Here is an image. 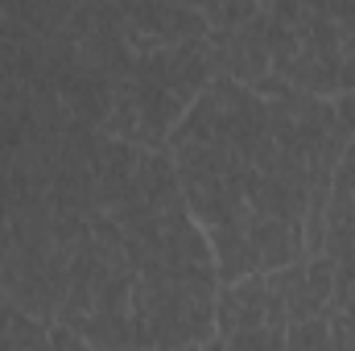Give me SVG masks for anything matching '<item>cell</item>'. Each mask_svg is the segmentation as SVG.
Listing matches in <instances>:
<instances>
[{"instance_id": "obj_1", "label": "cell", "mask_w": 355, "mask_h": 351, "mask_svg": "<svg viewBox=\"0 0 355 351\" xmlns=\"http://www.w3.org/2000/svg\"><path fill=\"white\" fill-rule=\"evenodd\" d=\"M219 75L211 42H186L174 50L141 54L132 71L116 83L107 116L99 124L103 137L162 153L170 145V132L190 112V103L207 91V83Z\"/></svg>"}, {"instance_id": "obj_2", "label": "cell", "mask_w": 355, "mask_h": 351, "mask_svg": "<svg viewBox=\"0 0 355 351\" xmlns=\"http://www.w3.org/2000/svg\"><path fill=\"white\" fill-rule=\"evenodd\" d=\"M132 285L137 268L128 261L120 228L95 211L71 261V285L58 310V327H67L95 351H137Z\"/></svg>"}, {"instance_id": "obj_3", "label": "cell", "mask_w": 355, "mask_h": 351, "mask_svg": "<svg viewBox=\"0 0 355 351\" xmlns=\"http://www.w3.org/2000/svg\"><path fill=\"white\" fill-rule=\"evenodd\" d=\"M215 268H141L132 285L137 351H182L215 339Z\"/></svg>"}, {"instance_id": "obj_4", "label": "cell", "mask_w": 355, "mask_h": 351, "mask_svg": "<svg viewBox=\"0 0 355 351\" xmlns=\"http://www.w3.org/2000/svg\"><path fill=\"white\" fill-rule=\"evenodd\" d=\"M268 67L289 91L318 99L343 95L339 87V25L327 4H261Z\"/></svg>"}, {"instance_id": "obj_5", "label": "cell", "mask_w": 355, "mask_h": 351, "mask_svg": "<svg viewBox=\"0 0 355 351\" xmlns=\"http://www.w3.org/2000/svg\"><path fill=\"white\" fill-rule=\"evenodd\" d=\"M268 293L277 298V306L285 310V323H310L322 318L331 306V289H335V261L331 257H310V261L285 264L277 273H265Z\"/></svg>"}, {"instance_id": "obj_6", "label": "cell", "mask_w": 355, "mask_h": 351, "mask_svg": "<svg viewBox=\"0 0 355 351\" xmlns=\"http://www.w3.org/2000/svg\"><path fill=\"white\" fill-rule=\"evenodd\" d=\"M268 323V285L265 277H244L219 289L215 298V339H232Z\"/></svg>"}, {"instance_id": "obj_7", "label": "cell", "mask_w": 355, "mask_h": 351, "mask_svg": "<svg viewBox=\"0 0 355 351\" xmlns=\"http://www.w3.org/2000/svg\"><path fill=\"white\" fill-rule=\"evenodd\" d=\"M0 351H58L54 327L17 310L4 289H0Z\"/></svg>"}, {"instance_id": "obj_8", "label": "cell", "mask_w": 355, "mask_h": 351, "mask_svg": "<svg viewBox=\"0 0 355 351\" xmlns=\"http://www.w3.org/2000/svg\"><path fill=\"white\" fill-rule=\"evenodd\" d=\"M223 351H289V323L281 314V306L268 298V323L257 331H244V335H232V339H219Z\"/></svg>"}, {"instance_id": "obj_9", "label": "cell", "mask_w": 355, "mask_h": 351, "mask_svg": "<svg viewBox=\"0 0 355 351\" xmlns=\"http://www.w3.org/2000/svg\"><path fill=\"white\" fill-rule=\"evenodd\" d=\"M327 12L339 25V87L343 95H355V4H327Z\"/></svg>"}, {"instance_id": "obj_10", "label": "cell", "mask_w": 355, "mask_h": 351, "mask_svg": "<svg viewBox=\"0 0 355 351\" xmlns=\"http://www.w3.org/2000/svg\"><path fill=\"white\" fill-rule=\"evenodd\" d=\"M198 351H223V343H219V339H211V343H202Z\"/></svg>"}, {"instance_id": "obj_11", "label": "cell", "mask_w": 355, "mask_h": 351, "mask_svg": "<svg viewBox=\"0 0 355 351\" xmlns=\"http://www.w3.org/2000/svg\"><path fill=\"white\" fill-rule=\"evenodd\" d=\"M198 348H202V343H198ZM198 348H182V351H198Z\"/></svg>"}]
</instances>
